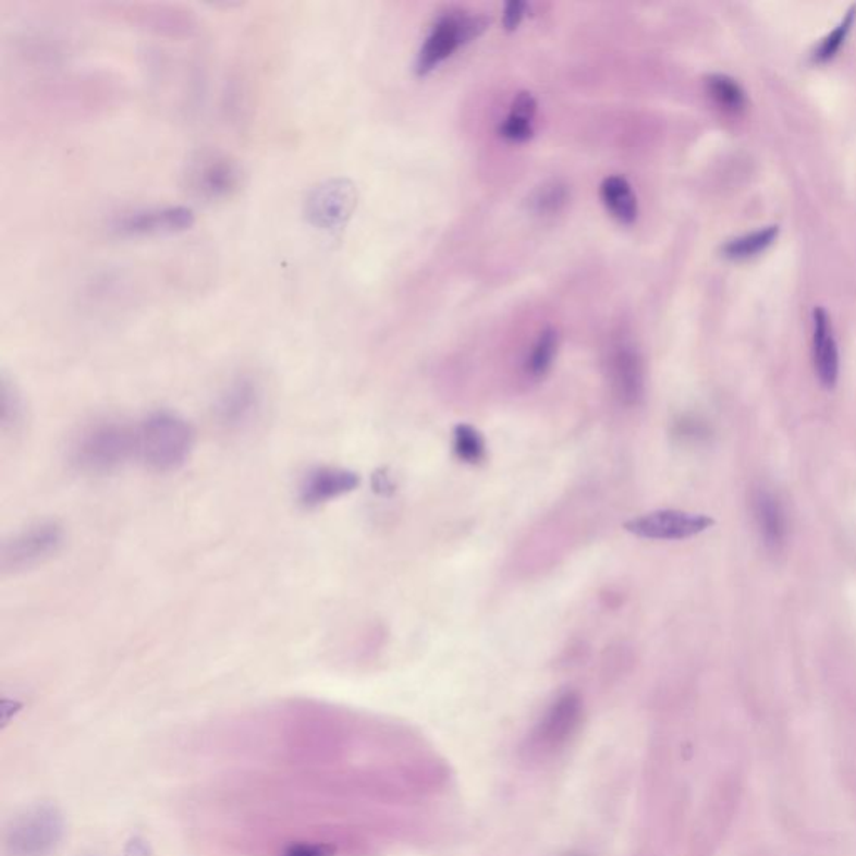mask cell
<instances>
[{"mask_svg":"<svg viewBox=\"0 0 856 856\" xmlns=\"http://www.w3.org/2000/svg\"><path fill=\"white\" fill-rule=\"evenodd\" d=\"M195 447V430L173 412L159 411L136 425V458L155 472L178 470Z\"/></svg>","mask_w":856,"mask_h":856,"instance_id":"obj_1","label":"cell"},{"mask_svg":"<svg viewBox=\"0 0 856 856\" xmlns=\"http://www.w3.org/2000/svg\"><path fill=\"white\" fill-rule=\"evenodd\" d=\"M136 458V425L98 421L77 437L73 461L86 474H109Z\"/></svg>","mask_w":856,"mask_h":856,"instance_id":"obj_2","label":"cell"},{"mask_svg":"<svg viewBox=\"0 0 856 856\" xmlns=\"http://www.w3.org/2000/svg\"><path fill=\"white\" fill-rule=\"evenodd\" d=\"M65 835V821L54 805L40 803L12 820L5 833L8 856H52Z\"/></svg>","mask_w":856,"mask_h":856,"instance_id":"obj_3","label":"cell"},{"mask_svg":"<svg viewBox=\"0 0 856 856\" xmlns=\"http://www.w3.org/2000/svg\"><path fill=\"white\" fill-rule=\"evenodd\" d=\"M487 26L489 21L482 15H470L465 12H447L440 15L415 59L417 76L432 73L433 69L439 68L462 46L477 39Z\"/></svg>","mask_w":856,"mask_h":856,"instance_id":"obj_4","label":"cell"},{"mask_svg":"<svg viewBox=\"0 0 856 856\" xmlns=\"http://www.w3.org/2000/svg\"><path fill=\"white\" fill-rule=\"evenodd\" d=\"M187 186L205 201L233 198L243 184L242 164L227 152L201 151L187 166Z\"/></svg>","mask_w":856,"mask_h":856,"instance_id":"obj_5","label":"cell"},{"mask_svg":"<svg viewBox=\"0 0 856 856\" xmlns=\"http://www.w3.org/2000/svg\"><path fill=\"white\" fill-rule=\"evenodd\" d=\"M358 193L346 178H330L311 187L303 203V215L318 231H339L355 212Z\"/></svg>","mask_w":856,"mask_h":856,"instance_id":"obj_6","label":"cell"},{"mask_svg":"<svg viewBox=\"0 0 856 856\" xmlns=\"http://www.w3.org/2000/svg\"><path fill=\"white\" fill-rule=\"evenodd\" d=\"M64 529L58 522L46 521L15 534L2 546L0 567L4 573H19L36 567L58 554L64 543Z\"/></svg>","mask_w":856,"mask_h":856,"instance_id":"obj_7","label":"cell"},{"mask_svg":"<svg viewBox=\"0 0 856 856\" xmlns=\"http://www.w3.org/2000/svg\"><path fill=\"white\" fill-rule=\"evenodd\" d=\"M195 223V211L187 206H151L126 212L114 221L112 230L124 237L171 236L192 230Z\"/></svg>","mask_w":856,"mask_h":856,"instance_id":"obj_8","label":"cell"},{"mask_svg":"<svg viewBox=\"0 0 856 856\" xmlns=\"http://www.w3.org/2000/svg\"><path fill=\"white\" fill-rule=\"evenodd\" d=\"M712 526L714 521L709 515L689 514L683 511H656L626 522L624 529L643 539L683 540L698 536Z\"/></svg>","mask_w":856,"mask_h":856,"instance_id":"obj_9","label":"cell"},{"mask_svg":"<svg viewBox=\"0 0 856 856\" xmlns=\"http://www.w3.org/2000/svg\"><path fill=\"white\" fill-rule=\"evenodd\" d=\"M360 486V475L339 467H318L303 477L299 502L306 509L320 508L327 502L353 492Z\"/></svg>","mask_w":856,"mask_h":856,"instance_id":"obj_10","label":"cell"},{"mask_svg":"<svg viewBox=\"0 0 856 856\" xmlns=\"http://www.w3.org/2000/svg\"><path fill=\"white\" fill-rule=\"evenodd\" d=\"M261 392L258 382L248 375L234 378L217 405V417L228 428L242 427L258 411Z\"/></svg>","mask_w":856,"mask_h":856,"instance_id":"obj_11","label":"cell"},{"mask_svg":"<svg viewBox=\"0 0 856 856\" xmlns=\"http://www.w3.org/2000/svg\"><path fill=\"white\" fill-rule=\"evenodd\" d=\"M814 360L821 386L827 390L835 389L840 377L839 343L823 306L814 310Z\"/></svg>","mask_w":856,"mask_h":856,"instance_id":"obj_12","label":"cell"},{"mask_svg":"<svg viewBox=\"0 0 856 856\" xmlns=\"http://www.w3.org/2000/svg\"><path fill=\"white\" fill-rule=\"evenodd\" d=\"M612 383L621 402L634 405L639 402L645 389V371L639 353L633 346L623 345L612 355Z\"/></svg>","mask_w":856,"mask_h":856,"instance_id":"obj_13","label":"cell"},{"mask_svg":"<svg viewBox=\"0 0 856 856\" xmlns=\"http://www.w3.org/2000/svg\"><path fill=\"white\" fill-rule=\"evenodd\" d=\"M753 512L761 539L770 549H780L788 537V518L778 497L759 490L753 497Z\"/></svg>","mask_w":856,"mask_h":856,"instance_id":"obj_14","label":"cell"},{"mask_svg":"<svg viewBox=\"0 0 856 856\" xmlns=\"http://www.w3.org/2000/svg\"><path fill=\"white\" fill-rule=\"evenodd\" d=\"M537 101L533 94L522 90L512 101L511 112L499 124V136L508 143H526L534 136V118H536Z\"/></svg>","mask_w":856,"mask_h":856,"instance_id":"obj_15","label":"cell"},{"mask_svg":"<svg viewBox=\"0 0 856 856\" xmlns=\"http://www.w3.org/2000/svg\"><path fill=\"white\" fill-rule=\"evenodd\" d=\"M601 198L611 217L617 223L633 224L637 220V199L633 193V187L624 178L609 176L602 181Z\"/></svg>","mask_w":856,"mask_h":856,"instance_id":"obj_16","label":"cell"},{"mask_svg":"<svg viewBox=\"0 0 856 856\" xmlns=\"http://www.w3.org/2000/svg\"><path fill=\"white\" fill-rule=\"evenodd\" d=\"M580 717V699L576 695H564L547 714L542 724V736L547 742H561L571 734Z\"/></svg>","mask_w":856,"mask_h":856,"instance_id":"obj_17","label":"cell"},{"mask_svg":"<svg viewBox=\"0 0 856 856\" xmlns=\"http://www.w3.org/2000/svg\"><path fill=\"white\" fill-rule=\"evenodd\" d=\"M778 234H780V228L778 227L761 228V230L753 231V233L734 237V240H731L721 248V253H723L724 258L733 259V261L755 258L759 253L767 252L773 245Z\"/></svg>","mask_w":856,"mask_h":856,"instance_id":"obj_18","label":"cell"},{"mask_svg":"<svg viewBox=\"0 0 856 856\" xmlns=\"http://www.w3.org/2000/svg\"><path fill=\"white\" fill-rule=\"evenodd\" d=\"M706 90L714 105L727 114H739L745 111L746 105H748L745 89L733 77L724 76V74L709 76L706 80Z\"/></svg>","mask_w":856,"mask_h":856,"instance_id":"obj_19","label":"cell"},{"mask_svg":"<svg viewBox=\"0 0 856 856\" xmlns=\"http://www.w3.org/2000/svg\"><path fill=\"white\" fill-rule=\"evenodd\" d=\"M559 335L554 328H546L540 333L539 339L534 343L533 352H530L529 360H527V371L534 378L543 377L547 371L551 370L554 364L555 355H558Z\"/></svg>","mask_w":856,"mask_h":856,"instance_id":"obj_20","label":"cell"},{"mask_svg":"<svg viewBox=\"0 0 856 856\" xmlns=\"http://www.w3.org/2000/svg\"><path fill=\"white\" fill-rule=\"evenodd\" d=\"M455 455L465 464L477 465L486 461V442L477 428L461 424L454 432Z\"/></svg>","mask_w":856,"mask_h":856,"instance_id":"obj_21","label":"cell"},{"mask_svg":"<svg viewBox=\"0 0 856 856\" xmlns=\"http://www.w3.org/2000/svg\"><path fill=\"white\" fill-rule=\"evenodd\" d=\"M856 21V5H852L846 12L845 17L842 19L839 26L835 29L831 30L820 44H818L817 49H815L814 54H811V61L815 64H824V62L831 61V59L835 58L839 54L840 49H842L843 44H845L846 37L848 34L852 33L853 24Z\"/></svg>","mask_w":856,"mask_h":856,"instance_id":"obj_22","label":"cell"},{"mask_svg":"<svg viewBox=\"0 0 856 856\" xmlns=\"http://www.w3.org/2000/svg\"><path fill=\"white\" fill-rule=\"evenodd\" d=\"M567 199V187L554 181V183L540 187L539 192L536 193V196L533 198V209L537 215L551 217V215H555V212L564 208Z\"/></svg>","mask_w":856,"mask_h":856,"instance_id":"obj_23","label":"cell"},{"mask_svg":"<svg viewBox=\"0 0 856 856\" xmlns=\"http://www.w3.org/2000/svg\"><path fill=\"white\" fill-rule=\"evenodd\" d=\"M527 4L521 0H512L505 5L504 14H502V26L505 30L512 33L521 26L522 19L526 15Z\"/></svg>","mask_w":856,"mask_h":856,"instance_id":"obj_24","label":"cell"},{"mask_svg":"<svg viewBox=\"0 0 856 856\" xmlns=\"http://www.w3.org/2000/svg\"><path fill=\"white\" fill-rule=\"evenodd\" d=\"M126 856H152L149 852V846L146 845L145 840L134 839L131 840L126 848Z\"/></svg>","mask_w":856,"mask_h":856,"instance_id":"obj_25","label":"cell"}]
</instances>
